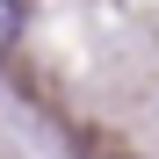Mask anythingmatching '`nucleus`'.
<instances>
[{"label": "nucleus", "mask_w": 159, "mask_h": 159, "mask_svg": "<svg viewBox=\"0 0 159 159\" xmlns=\"http://www.w3.org/2000/svg\"><path fill=\"white\" fill-rule=\"evenodd\" d=\"M22 36V0H0V51Z\"/></svg>", "instance_id": "1"}]
</instances>
